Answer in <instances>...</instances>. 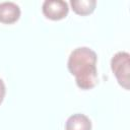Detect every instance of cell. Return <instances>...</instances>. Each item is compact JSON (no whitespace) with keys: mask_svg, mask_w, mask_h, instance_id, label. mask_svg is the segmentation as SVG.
I'll list each match as a JSON object with an SVG mask.
<instances>
[{"mask_svg":"<svg viewBox=\"0 0 130 130\" xmlns=\"http://www.w3.org/2000/svg\"><path fill=\"white\" fill-rule=\"evenodd\" d=\"M98 56L93 50L87 47L74 49L67 62L69 72L75 77L76 84L83 90L93 88L99 81L96 69Z\"/></svg>","mask_w":130,"mask_h":130,"instance_id":"cell-1","label":"cell"},{"mask_svg":"<svg viewBox=\"0 0 130 130\" xmlns=\"http://www.w3.org/2000/svg\"><path fill=\"white\" fill-rule=\"evenodd\" d=\"M129 65L130 55L127 52L116 53L111 60V69L118 81V83L125 88L129 89Z\"/></svg>","mask_w":130,"mask_h":130,"instance_id":"cell-2","label":"cell"},{"mask_svg":"<svg viewBox=\"0 0 130 130\" xmlns=\"http://www.w3.org/2000/svg\"><path fill=\"white\" fill-rule=\"evenodd\" d=\"M42 10L44 15L51 20H60L67 16L69 7L66 1L46 0L43 3Z\"/></svg>","mask_w":130,"mask_h":130,"instance_id":"cell-3","label":"cell"},{"mask_svg":"<svg viewBox=\"0 0 130 130\" xmlns=\"http://www.w3.org/2000/svg\"><path fill=\"white\" fill-rule=\"evenodd\" d=\"M20 17L19 6L10 1L0 3V22L11 24L16 22Z\"/></svg>","mask_w":130,"mask_h":130,"instance_id":"cell-4","label":"cell"},{"mask_svg":"<svg viewBox=\"0 0 130 130\" xmlns=\"http://www.w3.org/2000/svg\"><path fill=\"white\" fill-rule=\"evenodd\" d=\"M66 130H91L89 118L83 114H74L70 116L65 124Z\"/></svg>","mask_w":130,"mask_h":130,"instance_id":"cell-5","label":"cell"},{"mask_svg":"<svg viewBox=\"0 0 130 130\" xmlns=\"http://www.w3.org/2000/svg\"><path fill=\"white\" fill-rule=\"evenodd\" d=\"M72 10L78 15H88L92 13L96 6L95 0H71Z\"/></svg>","mask_w":130,"mask_h":130,"instance_id":"cell-6","label":"cell"},{"mask_svg":"<svg viewBox=\"0 0 130 130\" xmlns=\"http://www.w3.org/2000/svg\"><path fill=\"white\" fill-rule=\"evenodd\" d=\"M5 93H6V87H5V83H4V81H3V80L0 78V105H1V103L3 102V100H4Z\"/></svg>","mask_w":130,"mask_h":130,"instance_id":"cell-7","label":"cell"}]
</instances>
